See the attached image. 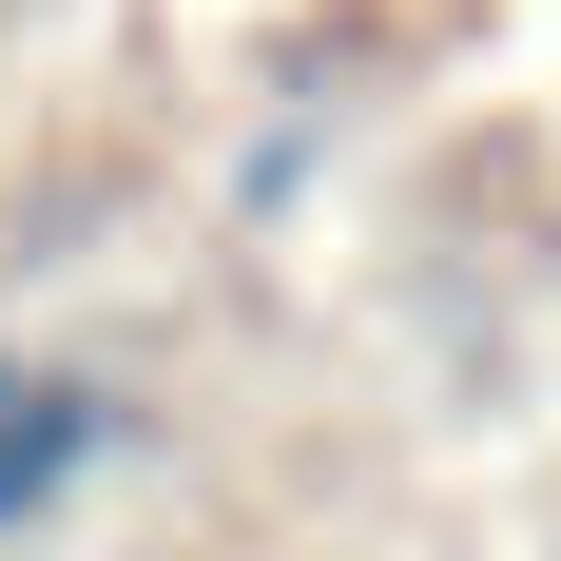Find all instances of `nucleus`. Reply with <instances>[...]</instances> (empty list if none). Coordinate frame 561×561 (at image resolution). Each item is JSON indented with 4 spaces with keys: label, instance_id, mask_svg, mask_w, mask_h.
Instances as JSON below:
<instances>
[{
    "label": "nucleus",
    "instance_id": "nucleus-1",
    "mask_svg": "<svg viewBox=\"0 0 561 561\" xmlns=\"http://www.w3.org/2000/svg\"><path fill=\"white\" fill-rule=\"evenodd\" d=\"M136 446V407L98 388V368H58V348H0V542H39L98 465Z\"/></svg>",
    "mask_w": 561,
    "mask_h": 561
}]
</instances>
